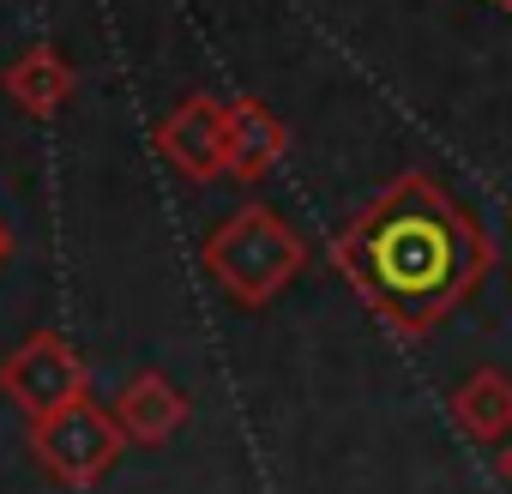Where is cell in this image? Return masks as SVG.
Masks as SVG:
<instances>
[{
  "label": "cell",
  "instance_id": "cell-2",
  "mask_svg": "<svg viewBox=\"0 0 512 494\" xmlns=\"http://www.w3.org/2000/svg\"><path fill=\"white\" fill-rule=\"evenodd\" d=\"M302 266H308V247L272 205H241L205 235V272L241 308L278 302L302 278Z\"/></svg>",
  "mask_w": 512,
  "mask_h": 494
},
{
  "label": "cell",
  "instance_id": "cell-9",
  "mask_svg": "<svg viewBox=\"0 0 512 494\" xmlns=\"http://www.w3.org/2000/svg\"><path fill=\"white\" fill-rule=\"evenodd\" d=\"M0 91H7L25 115H55L67 97H73V67L61 61V49H49V43H37V49H25L7 73H0Z\"/></svg>",
  "mask_w": 512,
  "mask_h": 494
},
{
  "label": "cell",
  "instance_id": "cell-5",
  "mask_svg": "<svg viewBox=\"0 0 512 494\" xmlns=\"http://www.w3.org/2000/svg\"><path fill=\"white\" fill-rule=\"evenodd\" d=\"M157 151L187 175V181H217L229 169V103L193 91L163 127H157Z\"/></svg>",
  "mask_w": 512,
  "mask_h": 494
},
{
  "label": "cell",
  "instance_id": "cell-10",
  "mask_svg": "<svg viewBox=\"0 0 512 494\" xmlns=\"http://www.w3.org/2000/svg\"><path fill=\"white\" fill-rule=\"evenodd\" d=\"M500 482H506V488H512V440H506V446H500Z\"/></svg>",
  "mask_w": 512,
  "mask_h": 494
},
{
  "label": "cell",
  "instance_id": "cell-7",
  "mask_svg": "<svg viewBox=\"0 0 512 494\" xmlns=\"http://www.w3.org/2000/svg\"><path fill=\"white\" fill-rule=\"evenodd\" d=\"M284 145H290V127L260 97H235L229 103V175H241V181L272 175V163L284 157Z\"/></svg>",
  "mask_w": 512,
  "mask_h": 494
},
{
  "label": "cell",
  "instance_id": "cell-11",
  "mask_svg": "<svg viewBox=\"0 0 512 494\" xmlns=\"http://www.w3.org/2000/svg\"><path fill=\"white\" fill-rule=\"evenodd\" d=\"M13 254V235H7V223H0V260H7Z\"/></svg>",
  "mask_w": 512,
  "mask_h": 494
},
{
  "label": "cell",
  "instance_id": "cell-1",
  "mask_svg": "<svg viewBox=\"0 0 512 494\" xmlns=\"http://www.w3.org/2000/svg\"><path fill=\"white\" fill-rule=\"evenodd\" d=\"M332 260L398 338H428L494 272V241L434 175L404 169L338 229Z\"/></svg>",
  "mask_w": 512,
  "mask_h": 494
},
{
  "label": "cell",
  "instance_id": "cell-8",
  "mask_svg": "<svg viewBox=\"0 0 512 494\" xmlns=\"http://www.w3.org/2000/svg\"><path fill=\"white\" fill-rule=\"evenodd\" d=\"M115 422L127 428V440L157 446V440H169V434L187 422V398H181L163 374H139V380L121 386V398H115Z\"/></svg>",
  "mask_w": 512,
  "mask_h": 494
},
{
  "label": "cell",
  "instance_id": "cell-3",
  "mask_svg": "<svg viewBox=\"0 0 512 494\" xmlns=\"http://www.w3.org/2000/svg\"><path fill=\"white\" fill-rule=\"evenodd\" d=\"M121 446H127V428L115 422V410H97L91 398H73L31 422V452L61 482H97L121 458Z\"/></svg>",
  "mask_w": 512,
  "mask_h": 494
},
{
  "label": "cell",
  "instance_id": "cell-4",
  "mask_svg": "<svg viewBox=\"0 0 512 494\" xmlns=\"http://www.w3.org/2000/svg\"><path fill=\"white\" fill-rule=\"evenodd\" d=\"M0 392H7L31 422L85 398V362L61 344V332H31L7 362H0Z\"/></svg>",
  "mask_w": 512,
  "mask_h": 494
},
{
  "label": "cell",
  "instance_id": "cell-12",
  "mask_svg": "<svg viewBox=\"0 0 512 494\" xmlns=\"http://www.w3.org/2000/svg\"><path fill=\"white\" fill-rule=\"evenodd\" d=\"M494 7H506V13H512V0H494Z\"/></svg>",
  "mask_w": 512,
  "mask_h": 494
},
{
  "label": "cell",
  "instance_id": "cell-6",
  "mask_svg": "<svg viewBox=\"0 0 512 494\" xmlns=\"http://www.w3.org/2000/svg\"><path fill=\"white\" fill-rule=\"evenodd\" d=\"M452 422L476 440V446H506L512 440V374L506 368H470L452 386Z\"/></svg>",
  "mask_w": 512,
  "mask_h": 494
}]
</instances>
